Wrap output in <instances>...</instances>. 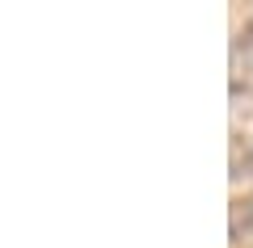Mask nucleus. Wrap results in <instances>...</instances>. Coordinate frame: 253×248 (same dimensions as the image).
<instances>
[{
  "mask_svg": "<svg viewBox=\"0 0 253 248\" xmlns=\"http://www.w3.org/2000/svg\"><path fill=\"white\" fill-rule=\"evenodd\" d=\"M245 236H253V198H245V202L232 206V240L241 244Z\"/></svg>",
  "mask_w": 253,
  "mask_h": 248,
  "instance_id": "obj_2",
  "label": "nucleus"
},
{
  "mask_svg": "<svg viewBox=\"0 0 253 248\" xmlns=\"http://www.w3.org/2000/svg\"><path fill=\"white\" fill-rule=\"evenodd\" d=\"M253 177V135H236L232 143V181Z\"/></svg>",
  "mask_w": 253,
  "mask_h": 248,
  "instance_id": "obj_1",
  "label": "nucleus"
}]
</instances>
